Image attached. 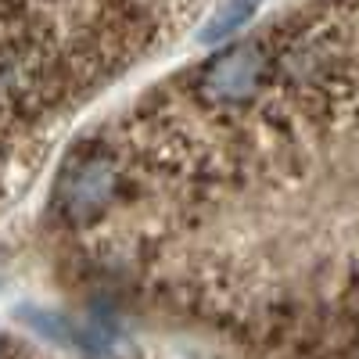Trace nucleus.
Masks as SVG:
<instances>
[{"mask_svg":"<svg viewBox=\"0 0 359 359\" xmlns=\"http://www.w3.org/2000/svg\"><path fill=\"white\" fill-rule=\"evenodd\" d=\"M223 111V306L273 359H359V0H306L245 40Z\"/></svg>","mask_w":359,"mask_h":359,"instance_id":"obj_1","label":"nucleus"}]
</instances>
